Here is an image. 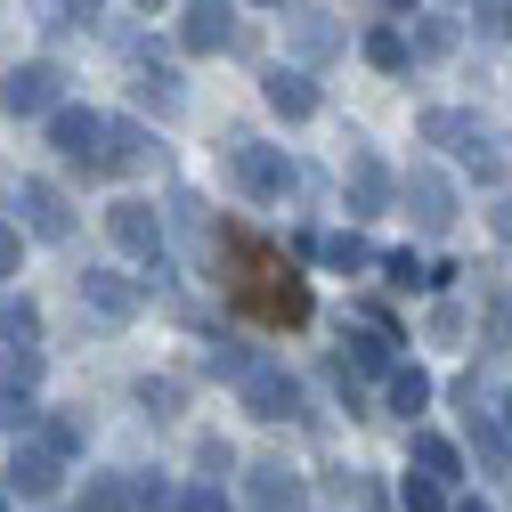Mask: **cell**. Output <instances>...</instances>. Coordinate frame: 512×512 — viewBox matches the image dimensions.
<instances>
[{
  "instance_id": "1",
  "label": "cell",
  "mask_w": 512,
  "mask_h": 512,
  "mask_svg": "<svg viewBox=\"0 0 512 512\" xmlns=\"http://www.w3.org/2000/svg\"><path fill=\"white\" fill-rule=\"evenodd\" d=\"M228 285H236V301L252 309V317H269V326H309V285L285 269V261H269L252 236H228Z\"/></svg>"
},
{
  "instance_id": "2",
  "label": "cell",
  "mask_w": 512,
  "mask_h": 512,
  "mask_svg": "<svg viewBox=\"0 0 512 512\" xmlns=\"http://www.w3.org/2000/svg\"><path fill=\"white\" fill-rule=\"evenodd\" d=\"M423 139H431V147H456V155H464V171H472L480 187H496V179H504V155H496V139H488V122H480V114L431 106V114H423Z\"/></svg>"
},
{
  "instance_id": "3",
  "label": "cell",
  "mask_w": 512,
  "mask_h": 512,
  "mask_svg": "<svg viewBox=\"0 0 512 512\" xmlns=\"http://www.w3.org/2000/svg\"><path fill=\"white\" fill-rule=\"evenodd\" d=\"M236 407L261 415V423H293V415H301V382H293L285 366H261V358H252V366L236 374Z\"/></svg>"
},
{
  "instance_id": "4",
  "label": "cell",
  "mask_w": 512,
  "mask_h": 512,
  "mask_svg": "<svg viewBox=\"0 0 512 512\" xmlns=\"http://www.w3.org/2000/svg\"><path fill=\"white\" fill-rule=\"evenodd\" d=\"M399 204H407V220H415L423 236H447V228H456V179L431 171V163H415L407 187H399Z\"/></svg>"
},
{
  "instance_id": "5",
  "label": "cell",
  "mask_w": 512,
  "mask_h": 512,
  "mask_svg": "<svg viewBox=\"0 0 512 512\" xmlns=\"http://www.w3.org/2000/svg\"><path fill=\"white\" fill-rule=\"evenodd\" d=\"M57 98H66V74H57L49 57H33V66H9V82H0V114H17V122H41Z\"/></svg>"
},
{
  "instance_id": "6",
  "label": "cell",
  "mask_w": 512,
  "mask_h": 512,
  "mask_svg": "<svg viewBox=\"0 0 512 512\" xmlns=\"http://www.w3.org/2000/svg\"><path fill=\"white\" fill-rule=\"evenodd\" d=\"M9 196H17V212H25V228H33L41 244H66V236H74V204H66V187H49V179H17Z\"/></svg>"
},
{
  "instance_id": "7",
  "label": "cell",
  "mask_w": 512,
  "mask_h": 512,
  "mask_svg": "<svg viewBox=\"0 0 512 512\" xmlns=\"http://www.w3.org/2000/svg\"><path fill=\"white\" fill-rule=\"evenodd\" d=\"M106 236L131 252V261H147V269L163 261V212H155V204H139V196H122V204L106 212Z\"/></svg>"
},
{
  "instance_id": "8",
  "label": "cell",
  "mask_w": 512,
  "mask_h": 512,
  "mask_svg": "<svg viewBox=\"0 0 512 512\" xmlns=\"http://www.w3.org/2000/svg\"><path fill=\"white\" fill-rule=\"evenodd\" d=\"M41 122H49V147H57V155H74V163H90V171H98V131H106V114H90V106H66V98H57Z\"/></svg>"
},
{
  "instance_id": "9",
  "label": "cell",
  "mask_w": 512,
  "mask_h": 512,
  "mask_svg": "<svg viewBox=\"0 0 512 512\" xmlns=\"http://www.w3.org/2000/svg\"><path fill=\"white\" fill-rule=\"evenodd\" d=\"M342 196H350V220H374V212H391V171H382V155H374V147H350Z\"/></svg>"
},
{
  "instance_id": "10",
  "label": "cell",
  "mask_w": 512,
  "mask_h": 512,
  "mask_svg": "<svg viewBox=\"0 0 512 512\" xmlns=\"http://www.w3.org/2000/svg\"><path fill=\"white\" fill-rule=\"evenodd\" d=\"M236 187H244V196H261V204H277L285 187H293V163H285L277 147H252V139H236Z\"/></svg>"
},
{
  "instance_id": "11",
  "label": "cell",
  "mask_w": 512,
  "mask_h": 512,
  "mask_svg": "<svg viewBox=\"0 0 512 512\" xmlns=\"http://www.w3.org/2000/svg\"><path fill=\"white\" fill-rule=\"evenodd\" d=\"M228 41H236V0H196L187 25H179V49L187 57H220Z\"/></svg>"
},
{
  "instance_id": "12",
  "label": "cell",
  "mask_w": 512,
  "mask_h": 512,
  "mask_svg": "<svg viewBox=\"0 0 512 512\" xmlns=\"http://www.w3.org/2000/svg\"><path fill=\"white\" fill-rule=\"evenodd\" d=\"M285 41H293L301 66H317V57L342 49V25H334V9H293V0H285Z\"/></svg>"
},
{
  "instance_id": "13",
  "label": "cell",
  "mask_w": 512,
  "mask_h": 512,
  "mask_svg": "<svg viewBox=\"0 0 512 512\" xmlns=\"http://www.w3.org/2000/svg\"><path fill=\"white\" fill-rule=\"evenodd\" d=\"M57 488H66V456H49V447L33 439V447H17V456H9V496H57Z\"/></svg>"
},
{
  "instance_id": "14",
  "label": "cell",
  "mask_w": 512,
  "mask_h": 512,
  "mask_svg": "<svg viewBox=\"0 0 512 512\" xmlns=\"http://www.w3.org/2000/svg\"><path fill=\"white\" fill-rule=\"evenodd\" d=\"M139 301H147V293H139L131 277H114V269H90V277H82V309H90V317H106V326L139 317Z\"/></svg>"
},
{
  "instance_id": "15",
  "label": "cell",
  "mask_w": 512,
  "mask_h": 512,
  "mask_svg": "<svg viewBox=\"0 0 512 512\" xmlns=\"http://www.w3.org/2000/svg\"><path fill=\"white\" fill-rule=\"evenodd\" d=\"M244 496H252V512H309V488H301L285 464H252Z\"/></svg>"
},
{
  "instance_id": "16",
  "label": "cell",
  "mask_w": 512,
  "mask_h": 512,
  "mask_svg": "<svg viewBox=\"0 0 512 512\" xmlns=\"http://www.w3.org/2000/svg\"><path fill=\"white\" fill-rule=\"evenodd\" d=\"M147 163H155V139L139 122H106L98 131V171H147Z\"/></svg>"
},
{
  "instance_id": "17",
  "label": "cell",
  "mask_w": 512,
  "mask_h": 512,
  "mask_svg": "<svg viewBox=\"0 0 512 512\" xmlns=\"http://www.w3.org/2000/svg\"><path fill=\"white\" fill-rule=\"evenodd\" d=\"M261 98H269L285 122H309V114H317V82H309L301 66H269V74H261Z\"/></svg>"
},
{
  "instance_id": "18",
  "label": "cell",
  "mask_w": 512,
  "mask_h": 512,
  "mask_svg": "<svg viewBox=\"0 0 512 512\" xmlns=\"http://www.w3.org/2000/svg\"><path fill=\"white\" fill-rule=\"evenodd\" d=\"M131 90H139V106H155V114H179V74L163 66L155 49H139V57H131Z\"/></svg>"
},
{
  "instance_id": "19",
  "label": "cell",
  "mask_w": 512,
  "mask_h": 512,
  "mask_svg": "<svg viewBox=\"0 0 512 512\" xmlns=\"http://www.w3.org/2000/svg\"><path fill=\"white\" fill-rule=\"evenodd\" d=\"M464 439H472V456H480V472H512V431L472 399V423H464Z\"/></svg>"
},
{
  "instance_id": "20",
  "label": "cell",
  "mask_w": 512,
  "mask_h": 512,
  "mask_svg": "<svg viewBox=\"0 0 512 512\" xmlns=\"http://www.w3.org/2000/svg\"><path fill=\"white\" fill-rule=\"evenodd\" d=\"M391 326H374V317H366V334H350V350H342V374L358 382V374H391Z\"/></svg>"
},
{
  "instance_id": "21",
  "label": "cell",
  "mask_w": 512,
  "mask_h": 512,
  "mask_svg": "<svg viewBox=\"0 0 512 512\" xmlns=\"http://www.w3.org/2000/svg\"><path fill=\"white\" fill-rule=\"evenodd\" d=\"M309 261H326V269L358 277V269H374V244H366L358 228H342V236H317V252H309Z\"/></svg>"
},
{
  "instance_id": "22",
  "label": "cell",
  "mask_w": 512,
  "mask_h": 512,
  "mask_svg": "<svg viewBox=\"0 0 512 512\" xmlns=\"http://www.w3.org/2000/svg\"><path fill=\"white\" fill-rule=\"evenodd\" d=\"M415 472L456 480V472H464V447H456V439H439V431H415Z\"/></svg>"
},
{
  "instance_id": "23",
  "label": "cell",
  "mask_w": 512,
  "mask_h": 512,
  "mask_svg": "<svg viewBox=\"0 0 512 512\" xmlns=\"http://www.w3.org/2000/svg\"><path fill=\"white\" fill-rule=\"evenodd\" d=\"M423 407H431V374H423V366H391V415L415 423Z\"/></svg>"
},
{
  "instance_id": "24",
  "label": "cell",
  "mask_w": 512,
  "mask_h": 512,
  "mask_svg": "<svg viewBox=\"0 0 512 512\" xmlns=\"http://www.w3.org/2000/svg\"><path fill=\"white\" fill-rule=\"evenodd\" d=\"M74 512H131V480H122V472H98V480L74 496Z\"/></svg>"
},
{
  "instance_id": "25",
  "label": "cell",
  "mask_w": 512,
  "mask_h": 512,
  "mask_svg": "<svg viewBox=\"0 0 512 512\" xmlns=\"http://www.w3.org/2000/svg\"><path fill=\"white\" fill-rule=\"evenodd\" d=\"M366 66H382V74H407V66H415V57H407V33L374 25V33H366Z\"/></svg>"
},
{
  "instance_id": "26",
  "label": "cell",
  "mask_w": 512,
  "mask_h": 512,
  "mask_svg": "<svg viewBox=\"0 0 512 512\" xmlns=\"http://www.w3.org/2000/svg\"><path fill=\"white\" fill-rule=\"evenodd\" d=\"M447 49H456V17H423L407 41V57H447Z\"/></svg>"
},
{
  "instance_id": "27",
  "label": "cell",
  "mask_w": 512,
  "mask_h": 512,
  "mask_svg": "<svg viewBox=\"0 0 512 512\" xmlns=\"http://www.w3.org/2000/svg\"><path fill=\"white\" fill-rule=\"evenodd\" d=\"M0 334H9L17 350H33V334H41V309H33V301H0Z\"/></svg>"
},
{
  "instance_id": "28",
  "label": "cell",
  "mask_w": 512,
  "mask_h": 512,
  "mask_svg": "<svg viewBox=\"0 0 512 512\" xmlns=\"http://www.w3.org/2000/svg\"><path fill=\"white\" fill-rule=\"evenodd\" d=\"M82 439H90V423H82V415H49V423H41V447H49V456H74Z\"/></svg>"
},
{
  "instance_id": "29",
  "label": "cell",
  "mask_w": 512,
  "mask_h": 512,
  "mask_svg": "<svg viewBox=\"0 0 512 512\" xmlns=\"http://www.w3.org/2000/svg\"><path fill=\"white\" fill-rule=\"evenodd\" d=\"M399 504H407V512H447V480H431V472H407Z\"/></svg>"
},
{
  "instance_id": "30",
  "label": "cell",
  "mask_w": 512,
  "mask_h": 512,
  "mask_svg": "<svg viewBox=\"0 0 512 512\" xmlns=\"http://www.w3.org/2000/svg\"><path fill=\"white\" fill-rule=\"evenodd\" d=\"M33 423V382H0V431Z\"/></svg>"
},
{
  "instance_id": "31",
  "label": "cell",
  "mask_w": 512,
  "mask_h": 512,
  "mask_svg": "<svg viewBox=\"0 0 512 512\" xmlns=\"http://www.w3.org/2000/svg\"><path fill=\"white\" fill-rule=\"evenodd\" d=\"M480 41H512V0H480Z\"/></svg>"
},
{
  "instance_id": "32",
  "label": "cell",
  "mask_w": 512,
  "mask_h": 512,
  "mask_svg": "<svg viewBox=\"0 0 512 512\" xmlns=\"http://www.w3.org/2000/svg\"><path fill=\"white\" fill-rule=\"evenodd\" d=\"M204 366H212V374H228V382H236V374H244V366H252V358H244V350H236V334H220V342H212V350H204Z\"/></svg>"
},
{
  "instance_id": "33",
  "label": "cell",
  "mask_w": 512,
  "mask_h": 512,
  "mask_svg": "<svg viewBox=\"0 0 512 512\" xmlns=\"http://www.w3.org/2000/svg\"><path fill=\"white\" fill-rule=\"evenodd\" d=\"M131 512H171V480H131Z\"/></svg>"
},
{
  "instance_id": "34",
  "label": "cell",
  "mask_w": 512,
  "mask_h": 512,
  "mask_svg": "<svg viewBox=\"0 0 512 512\" xmlns=\"http://www.w3.org/2000/svg\"><path fill=\"white\" fill-rule=\"evenodd\" d=\"M382 277H391L399 293H415L423 285V261H415V252H382Z\"/></svg>"
},
{
  "instance_id": "35",
  "label": "cell",
  "mask_w": 512,
  "mask_h": 512,
  "mask_svg": "<svg viewBox=\"0 0 512 512\" xmlns=\"http://www.w3.org/2000/svg\"><path fill=\"white\" fill-rule=\"evenodd\" d=\"M488 350H512V293L488 301Z\"/></svg>"
},
{
  "instance_id": "36",
  "label": "cell",
  "mask_w": 512,
  "mask_h": 512,
  "mask_svg": "<svg viewBox=\"0 0 512 512\" xmlns=\"http://www.w3.org/2000/svg\"><path fill=\"white\" fill-rule=\"evenodd\" d=\"M139 407L147 415H179V382H139Z\"/></svg>"
},
{
  "instance_id": "37",
  "label": "cell",
  "mask_w": 512,
  "mask_h": 512,
  "mask_svg": "<svg viewBox=\"0 0 512 512\" xmlns=\"http://www.w3.org/2000/svg\"><path fill=\"white\" fill-rule=\"evenodd\" d=\"M171 512H228V504H220V480H204V488H187V496H179Z\"/></svg>"
},
{
  "instance_id": "38",
  "label": "cell",
  "mask_w": 512,
  "mask_h": 512,
  "mask_svg": "<svg viewBox=\"0 0 512 512\" xmlns=\"http://www.w3.org/2000/svg\"><path fill=\"white\" fill-rule=\"evenodd\" d=\"M196 464H204V480H220L236 456H228V439H204V447H196Z\"/></svg>"
},
{
  "instance_id": "39",
  "label": "cell",
  "mask_w": 512,
  "mask_h": 512,
  "mask_svg": "<svg viewBox=\"0 0 512 512\" xmlns=\"http://www.w3.org/2000/svg\"><path fill=\"white\" fill-rule=\"evenodd\" d=\"M431 334H439V342H456V334H464V309H456V301H439V309H431Z\"/></svg>"
},
{
  "instance_id": "40",
  "label": "cell",
  "mask_w": 512,
  "mask_h": 512,
  "mask_svg": "<svg viewBox=\"0 0 512 512\" xmlns=\"http://www.w3.org/2000/svg\"><path fill=\"white\" fill-rule=\"evenodd\" d=\"M17 261H25V244H17V228L0 220V277H17Z\"/></svg>"
},
{
  "instance_id": "41",
  "label": "cell",
  "mask_w": 512,
  "mask_h": 512,
  "mask_svg": "<svg viewBox=\"0 0 512 512\" xmlns=\"http://www.w3.org/2000/svg\"><path fill=\"white\" fill-rule=\"evenodd\" d=\"M488 228H496V236L512 244V196H496V212H488Z\"/></svg>"
},
{
  "instance_id": "42",
  "label": "cell",
  "mask_w": 512,
  "mask_h": 512,
  "mask_svg": "<svg viewBox=\"0 0 512 512\" xmlns=\"http://www.w3.org/2000/svg\"><path fill=\"white\" fill-rule=\"evenodd\" d=\"M106 9V0H66V17H98Z\"/></svg>"
},
{
  "instance_id": "43",
  "label": "cell",
  "mask_w": 512,
  "mask_h": 512,
  "mask_svg": "<svg viewBox=\"0 0 512 512\" xmlns=\"http://www.w3.org/2000/svg\"><path fill=\"white\" fill-rule=\"evenodd\" d=\"M496 423H504V431H512V391H504V415H496Z\"/></svg>"
},
{
  "instance_id": "44",
  "label": "cell",
  "mask_w": 512,
  "mask_h": 512,
  "mask_svg": "<svg viewBox=\"0 0 512 512\" xmlns=\"http://www.w3.org/2000/svg\"><path fill=\"white\" fill-rule=\"evenodd\" d=\"M382 9H415V0H382Z\"/></svg>"
},
{
  "instance_id": "45",
  "label": "cell",
  "mask_w": 512,
  "mask_h": 512,
  "mask_svg": "<svg viewBox=\"0 0 512 512\" xmlns=\"http://www.w3.org/2000/svg\"><path fill=\"white\" fill-rule=\"evenodd\" d=\"M252 9H285V0H252Z\"/></svg>"
},
{
  "instance_id": "46",
  "label": "cell",
  "mask_w": 512,
  "mask_h": 512,
  "mask_svg": "<svg viewBox=\"0 0 512 512\" xmlns=\"http://www.w3.org/2000/svg\"><path fill=\"white\" fill-rule=\"evenodd\" d=\"M456 512H488V504H456Z\"/></svg>"
},
{
  "instance_id": "47",
  "label": "cell",
  "mask_w": 512,
  "mask_h": 512,
  "mask_svg": "<svg viewBox=\"0 0 512 512\" xmlns=\"http://www.w3.org/2000/svg\"><path fill=\"white\" fill-rule=\"evenodd\" d=\"M139 9H163V0H139Z\"/></svg>"
},
{
  "instance_id": "48",
  "label": "cell",
  "mask_w": 512,
  "mask_h": 512,
  "mask_svg": "<svg viewBox=\"0 0 512 512\" xmlns=\"http://www.w3.org/2000/svg\"><path fill=\"white\" fill-rule=\"evenodd\" d=\"M0 504H9V496H0Z\"/></svg>"
}]
</instances>
